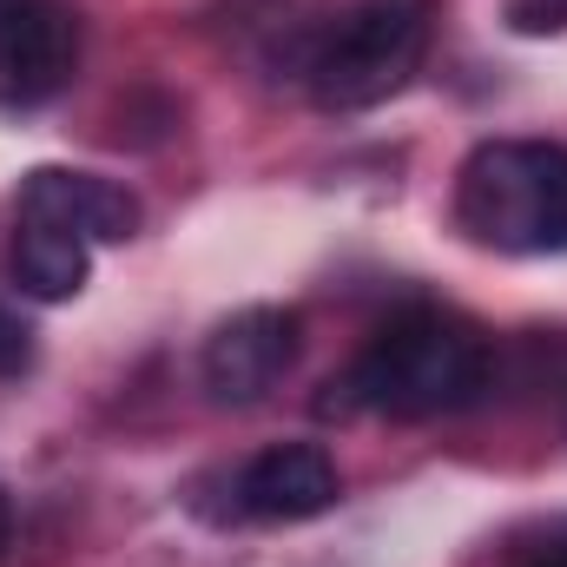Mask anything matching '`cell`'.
<instances>
[{"label":"cell","instance_id":"8fae6325","mask_svg":"<svg viewBox=\"0 0 567 567\" xmlns=\"http://www.w3.org/2000/svg\"><path fill=\"white\" fill-rule=\"evenodd\" d=\"M27 363V330L13 317H0V370H20Z\"/></svg>","mask_w":567,"mask_h":567},{"label":"cell","instance_id":"4fadbf2b","mask_svg":"<svg viewBox=\"0 0 567 567\" xmlns=\"http://www.w3.org/2000/svg\"><path fill=\"white\" fill-rule=\"evenodd\" d=\"M522 567H542V561H522Z\"/></svg>","mask_w":567,"mask_h":567},{"label":"cell","instance_id":"5b68a950","mask_svg":"<svg viewBox=\"0 0 567 567\" xmlns=\"http://www.w3.org/2000/svg\"><path fill=\"white\" fill-rule=\"evenodd\" d=\"M80 66V13L66 0H0V93L13 106L53 100Z\"/></svg>","mask_w":567,"mask_h":567},{"label":"cell","instance_id":"277c9868","mask_svg":"<svg viewBox=\"0 0 567 567\" xmlns=\"http://www.w3.org/2000/svg\"><path fill=\"white\" fill-rule=\"evenodd\" d=\"M303 350V323L297 310H278V303H251V310H231L212 337H205V390L218 403H258L284 370L297 363Z\"/></svg>","mask_w":567,"mask_h":567},{"label":"cell","instance_id":"6da1fadb","mask_svg":"<svg viewBox=\"0 0 567 567\" xmlns=\"http://www.w3.org/2000/svg\"><path fill=\"white\" fill-rule=\"evenodd\" d=\"M330 390L337 396H323V416L363 410L390 423H429V416L468 410L488 390V343L475 323L449 310H403L363 343V357Z\"/></svg>","mask_w":567,"mask_h":567},{"label":"cell","instance_id":"30bf717a","mask_svg":"<svg viewBox=\"0 0 567 567\" xmlns=\"http://www.w3.org/2000/svg\"><path fill=\"white\" fill-rule=\"evenodd\" d=\"M522 561H542V567H567V522H555V528H548V535H542V542H535V548L522 555Z\"/></svg>","mask_w":567,"mask_h":567},{"label":"cell","instance_id":"7c38bea8","mask_svg":"<svg viewBox=\"0 0 567 567\" xmlns=\"http://www.w3.org/2000/svg\"><path fill=\"white\" fill-rule=\"evenodd\" d=\"M13 548V502H7V488H0V555Z\"/></svg>","mask_w":567,"mask_h":567},{"label":"cell","instance_id":"9c48e42d","mask_svg":"<svg viewBox=\"0 0 567 567\" xmlns=\"http://www.w3.org/2000/svg\"><path fill=\"white\" fill-rule=\"evenodd\" d=\"M508 27L515 33H561L567 0H508Z\"/></svg>","mask_w":567,"mask_h":567},{"label":"cell","instance_id":"52a82bcc","mask_svg":"<svg viewBox=\"0 0 567 567\" xmlns=\"http://www.w3.org/2000/svg\"><path fill=\"white\" fill-rule=\"evenodd\" d=\"M343 482H337V462L317 449V442H284L251 455L238 475H231V508L245 522H310L323 508H337Z\"/></svg>","mask_w":567,"mask_h":567},{"label":"cell","instance_id":"ba28073f","mask_svg":"<svg viewBox=\"0 0 567 567\" xmlns=\"http://www.w3.org/2000/svg\"><path fill=\"white\" fill-rule=\"evenodd\" d=\"M86 278H93L86 238H73L60 225H40V218H20V231H13V284L33 303H66V297L86 290Z\"/></svg>","mask_w":567,"mask_h":567},{"label":"cell","instance_id":"7a4b0ae2","mask_svg":"<svg viewBox=\"0 0 567 567\" xmlns=\"http://www.w3.org/2000/svg\"><path fill=\"white\" fill-rule=\"evenodd\" d=\"M455 225L508 258L567 251V145L482 140L455 172Z\"/></svg>","mask_w":567,"mask_h":567},{"label":"cell","instance_id":"8992f818","mask_svg":"<svg viewBox=\"0 0 567 567\" xmlns=\"http://www.w3.org/2000/svg\"><path fill=\"white\" fill-rule=\"evenodd\" d=\"M20 218L60 225L86 245H126L140 231V198L120 178L73 172V165H33L20 178Z\"/></svg>","mask_w":567,"mask_h":567},{"label":"cell","instance_id":"3957f363","mask_svg":"<svg viewBox=\"0 0 567 567\" xmlns=\"http://www.w3.org/2000/svg\"><path fill=\"white\" fill-rule=\"evenodd\" d=\"M429 53V0H357L310 53V100L323 113H370L410 86Z\"/></svg>","mask_w":567,"mask_h":567}]
</instances>
